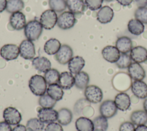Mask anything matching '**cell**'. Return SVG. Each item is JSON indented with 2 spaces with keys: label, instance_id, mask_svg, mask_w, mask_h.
Returning a JSON list of instances; mask_svg holds the SVG:
<instances>
[{
  "label": "cell",
  "instance_id": "cell-1",
  "mask_svg": "<svg viewBox=\"0 0 147 131\" xmlns=\"http://www.w3.org/2000/svg\"><path fill=\"white\" fill-rule=\"evenodd\" d=\"M29 87L34 95L40 97L47 92V83L44 76L36 74L30 78Z\"/></svg>",
  "mask_w": 147,
  "mask_h": 131
},
{
  "label": "cell",
  "instance_id": "cell-2",
  "mask_svg": "<svg viewBox=\"0 0 147 131\" xmlns=\"http://www.w3.org/2000/svg\"><path fill=\"white\" fill-rule=\"evenodd\" d=\"M43 27L40 22L37 20L29 21L24 28V34L28 40L30 41L37 40L41 36Z\"/></svg>",
  "mask_w": 147,
  "mask_h": 131
},
{
  "label": "cell",
  "instance_id": "cell-3",
  "mask_svg": "<svg viewBox=\"0 0 147 131\" xmlns=\"http://www.w3.org/2000/svg\"><path fill=\"white\" fill-rule=\"evenodd\" d=\"M84 97L86 99L92 103H100L103 97L102 90L96 85H88L84 89Z\"/></svg>",
  "mask_w": 147,
  "mask_h": 131
},
{
  "label": "cell",
  "instance_id": "cell-4",
  "mask_svg": "<svg viewBox=\"0 0 147 131\" xmlns=\"http://www.w3.org/2000/svg\"><path fill=\"white\" fill-rule=\"evenodd\" d=\"M57 14L52 9L47 10L41 14L40 22L45 29H52L57 24Z\"/></svg>",
  "mask_w": 147,
  "mask_h": 131
},
{
  "label": "cell",
  "instance_id": "cell-5",
  "mask_svg": "<svg viewBox=\"0 0 147 131\" xmlns=\"http://www.w3.org/2000/svg\"><path fill=\"white\" fill-rule=\"evenodd\" d=\"M76 21L75 14L69 11L62 13L57 18V26L61 29L67 30L72 28Z\"/></svg>",
  "mask_w": 147,
  "mask_h": 131
},
{
  "label": "cell",
  "instance_id": "cell-6",
  "mask_svg": "<svg viewBox=\"0 0 147 131\" xmlns=\"http://www.w3.org/2000/svg\"><path fill=\"white\" fill-rule=\"evenodd\" d=\"M3 117L5 122L10 125H17L22 120L21 113L14 107H7L3 112Z\"/></svg>",
  "mask_w": 147,
  "mask_h": 131
},
{
  "label": "cell",
  "instance_id": "cell-7",
  "mask_svg": "<svg viewBox=\"0 0 147 131\" xmlns=\"http://www.w3.org/2000/svg\"><path fill=\"white\" fill-rule=\"evenodd\" d=\"M20 55L24 59L31 60L36 55L35 47L33 43L29 40H23L19 46Z\"/></svg>",
  "mask_w": 147,
  "mask_h": 131
},
{
  "label": "cell",
  "instance_id": "cell-8",
  "mask_svg": "<svg viewBox=\"0 0 147 131\" xmlns=\"http://www.w3.org/2000/svg\"><path fill=\"white\" fill-rule=\"evenodd\" d=\"M0 55L2 58L7 61L15 60L20 55L19 47L16 44H5L1 48Z\"/></svg>",
  "mask_w": 147,
  "mask_h": 131
},
{
  "label": "cell",
  "instance_id": "cell-9",
  "mask_svg": "<svg viewBox=\"0 0 147 131\" xmlns=\"http://www.w3.org/2000/svg\"><path fill=\"white\" fill-rule=\"evenodd\" d=\"M73 51L70 46L63 44L61 46L59 51L55 55L56 60L60 64L65 65L72 58Z\"/></svg>",
  "mask_w": 147,
  "mask_h": 131
},
{
  "label": "cell",
  "instance_id": "cell-10",
  "mask_svg": "<svg viewBox=\"0 0 147 131\" xmlns=\"http://www.w3.org/2000/svg\"><path fill=\"white\" fill-rule=\"evenodd\" d=\"M117 111L118 109L114 101L110 99L103 101L99 107L100 115L107 119L113 117L117 114Z\"/></svg>",
  "mask_w": 147,
  "mask_h": 131
},
{
  "label": "cell",
  "instance_id": "cell-11",
  "mask_svg": "<svg viewBox=\"0 0 147 131\" xmlns=\"http://www.w3.org/2000/svg\"><path fill=\"white\" fill-rule=\"evenodd\" d=\"M38 118L44 124H49L57 120L58 111L53 108H41L38 111Z\"/></svg>",
  "mask_w": 147,
  "mask_h": 131
},
{
  "label": "cell",
  "instance_id": "cell-12",
  "mask_svg": "<svg viewBox=\"0 0 147 131\" xmlns=\"http://www.w3.org/2000/svg\"><path fill=\"white\" fill-rule=\"evenodd\" d=\"M103 59L111 63H115L120 57L121 53L115 46L107 45L102 50Z\"/></svg>",
  "mask_w": 147,
  "mask_h": 131
},
{
  "label": "cell",
  "instance_id": "cell-13",
  "mask_svg": "<svg viewBox=\"0 0 147 131\" xmlns=\"http://www.w3.org/2000/svg\"><path fill=\"white\" fill-rule=\"evenodd\" d=\"M127 71L130 78L134 80H142L146 76L145 70L138 63H131L127 68Z\"/></svg>",
  "mask_w": 147,
  "mask_h": 131
},
{
  "label": "cell",
  "instance_id": "cell-14",
  "mask_svg": "<svg viewBox=\"0 0 147 131\" xmlns=\"http://www.w3.org/2000/svg\"><path fill=\"white\" fill-rule=\"evenodd\" d=\"M9 22L11 26L17 30L24 29L27 24L25 16L21 11L12 13L10 17Z\"/></svg>",
  "mask_w": 147,
  "mask_h": 131
},
{
  "label": "cell",
  "instance_id": "cell-15",
  "mask_svg": "<svg viewBox=\"0 0 147 131\" xmlns=\"http://www.w3.org/2000/svg\"><path fill=\"white\" fill-rule=\"evenodd\" d=\"M133 94L139 99L147 98V84L143 80H134L131 84Z\"/></svg>",
  "mask_w": 147,
  "mask_h": 131
},
{
  "label": "cell",
  "instance_id": "cell-16",
  "mask_svg": "<svg viewBox=\"0 0 147 131\" xmlns=\"http://www.w3.org/2000/svg\"><path fill=\"white\" fill-rule=\"evenodd\" d=\"M114 101L118 110L122 111L127 110L131 105V100L129 95L124 92L117 94Z\"/></svg>",
  "mask_w": 147,
  "mask_h": 131
},
{
  "label": "cell",
  "instance_id": "cell-17",
  "mask_svg": "<svg viewBox=\"0 0 147 131\" xmlns=\"http://www.w3.org/2000/svg\"><path fill=\"white\" fill-rule=\"evenodd\" d=\"M130 52L131 59L134 62L140 64L147 60V49L142 46L133 47Z\"/></svg>",
  "mask_w": 147,
  "mask_h": 131
},
{
  "label": "cell",
  "instance_id": "cell-18",
  "mask_svg": "<svg viewBox=\"0 0 147 131\" xmlns=\"http://www.w3.org/2000/svg\"><path fill=\"white\" fill-rule=\"evenodd\" d=\"M114 17V11L109 6L102 7L97 13L96 19L101 24L110 22Z\"/></svg>",
  "mask_w": 147,
  "mask_h": 131
},
{
  "label": "cell",
  "instance_id": "cell-19",
  "mask_svg": "<svg viewBox=\"0 0 147 131\" xmlns=\"http://www.w3.org/2000/svg\"><path fill=\"white\" fill-rule=\"evenodd\" d=\"M115 47L121 53H127L133 48L132 41L127 36H121L115 42Z\"/></svg>",
  "mask_w": 147,
  "mask_h": 131
},
{
  "label": "cell",
  "instance_id": "cell-20",
  "mask_svg": "<svg viewBox=\"0 0 147 131\" xmlns=\"http://www.w3.org/2000/svg\"><path fill=\"white\" fill-rule=\"evenodd\" d=\"M33 67L41 72H45L51 69V63L49 59L43 56L34 57L32 61Z\"/></svg>",
  "mask_w": 147,
  "mask_h": 131
},
{
  "label": "cell",
  "instance_id": "cell-21",
  "mask_svg": "<svg viewBox=\"0 0 147 131\" xmlns=\"http://www.w3.org/2000/svg\"><path fill=\"white\" fill-rule=\"evenodd\" d=\"M58 84L63 89L69 90L75 85V78L70 72H63L60 75Z\"/></svg>",
  "mask_w": 147,
  "mask_h": 131
},
{
  "label": "cell",
  "instance_id": "cell-22",
  "mask_svg": "<svg viewBox=\"0 0 147 131\" xmlns=\"http://www.w3.org/2000/svg\"><path fill=\"white\" fill-rule=\"evenodd\" d=\"M84 66L85 60L80 56L72 57L68 63V68L69 72L74 74H76L82 71Z\"/></svg>",
  "mask_w": 147,
  "mask_h": 131
},
{
  "label": "cell",
  "instance_id": "cell-23",
  "mask_svg": "<svg viewBox=\"0 0 147 131\" xmlns=\"http://www.w3.org/2000/svg\"><path fill=\"white\" fill-rule=\"evenodd\" d=\"M75 127L78 131H94L93 122L86 117H79L75 121Z\"/></svg>",
  "mask_w": 147,
  "mask_h": 131
},
{
  "label": "cell",
  "instance_id": "cell-24",
  "mask_svg": "<svg viewBox=\"0 0 147 131\" xmlns=\"http://www.w3.org/2000/svg\"><path fill=\"white\" fill-rule=\"evenodd\" d=\"M66 3L69 11L74 14L83 13L86 6L83 0H67Z\"/></svg>",
  "mask_w": 147,
  "mask_h": 131
},
{
  "label": "cell",
  "instance_id": "cell-25",
  "mask_svg": "<svg viewBox=\"0 0 147 131\" xmlns=\"http://www.w3.org/2000/svg\"><path fill=\"white\" fill-rule=\"evenodd\" d=\"M61 46V43L57 39L52 38L47 40L45 43L44 51L49 55H55L59 51Z\"/></svg>",
  "mask_w": 147,
  "mask_h": 131
},
{
  "label": "cell",
  "instance_id": "cell-26",
  "mask_svg": "<svg viewBox=\"0 0 147 131\" xmlns=\"http://www.w3.org/2000/svg\"><path fill=\"white\" fill-rule=\"evenodd\" d=\"M145 26L143 23L136 18L131 19L127 24V29L129 32L135 36L141 34L144 31Z\"/></svg>",
  "mask_w": 147,
  "mask_h": 131
},
{
  "label": "cell",
  "instance_id": "cell-27",
  "mask_svg": "<svg viewBox=\"0 0 147 131\" xmlns=\"http://www.w3.org/2000/svg\"><path fill=\"white\" fill-rule=\"evenodd\" d=\"M75 85L76 88L80 90H83L88 86L90 82V77L88 74L84 71H80L75 74Z\"/></svg>",
  "mask_w": 147,
  "mask_h": 131
},
{
  "label": "cell",
  "instance_id": "cell-28",
  "mask_svg": "<svg viewBox=\"0 0 147 131\" xmlns=\"http://www.w3.org/2000/svg\"><path fill=\"white\" fill-rule=\"evenodd\" d=\"M47 93L56 101L62 99L64 95L63 90L58 83L49 84L47 87Z\"/></svg>",
  "mask_w": 147,
  "mask_h": 131
},
{
  "label": "cell",
  "instance_id": "cell-29",
  "mask_svg": "<svg viewBox=\"0 0 147 131\" xmlns=\"http://www.w3.org/2000/svg\"><path fill=\"white\" fill-rule=\"evenodd\" d=\"M72 111L67 108H61L58 111L57 121L63 126H67L69 124L72 120Z\"/></svg>",
  "mask_w": 147,
  "mask_h": 131
},
{
  "label": "cell",
  "instance_id": "cell-30",
  "mask_svg": "<svg viewBox=\"0 0 147 131\" xmlns=\"http://www.w3.org/2000/svg\"><path fill=\"white\" fill-rule=\"evenodd\" d=\"M130 120L137 126L145 125L147 124V113L142 110L134 111L130 115Z\"/></svg>",
  "mask_w": 147,
  "mask_h": 131
},
{
  "label": "cell",
  "instance_id": "cell-31",
  "mask_svg": "<svg viewBox=\"0 0 147 131\" xmlns=\"http://www.w3.org/2000/svg\"><path fill=\"white\" fill-rule=\"evenodd\" d=\"M44 126V123L37 118L29 119L26 125L27 131H42Z\"/></svg>",
  "mask_w": 147,
  "mask_h": 131
},
{
  "label": "cell",
  "instance_id": "cell-32",
  "mask_svg": "<svg viewBox=\"0 0 147 131\" xmlns=\"http://www.w3.org/2000/svg\"><path fill=\"white\" fill-rule=\"evenodd\" d=\"M24 7L22 0H7L6 10L8 13H13L20 11Z\"/></svg>",
  "mask_w": 147,
  "mask_h": 131
},
{
  "label": "cell",
  "instance_id": "cell-33",
  "mask_svg": "<svg viewBox=\"0 0 147 131\" xmlns=\"http://www.w3.org/2000/svg\"><path fill=\"white\" fill-rule=\"evenodd\" d=\"M60 73L59 72L55 69V68H51L44 72V78L47 84H52L58 83L59 78H60Z\"/></svg>",
  "mask_w": 147,
  "mask_h": 131
},
{
  "label": "cell",
  "instance_id": "cell-34",
  "mask_svg": "<svg viewBox=\"0 0 147 131\" xmlns=\"http://www.w3.org/2000/svg\"><path fill=\"white\" fill-rule=\"evenodd\" d=\"M94 130V131H106L109 124L107 118L102 116L101 115L95 117L93 121Z\"/></svg>",
  "mask_w": 147,
  "mask_h": 131
},
{
  "label": "cell",
  "instance_id": "cell-35",
  "mask_svg": "<svg viewBox=\"0 0 147 131\" xmlns=\"http://www.w3.org/2000/svg\"><path fill=\"white\" fill-rule=\"evenodd\" d=\"M49 7L55 12H62L67 8L65 0H48Z\"/></svg>",
  "mask_w": 147,
  "mask_h": 131
},
{
  "label": "cell",
  "instance_id": "cell-36",
  "mask_svg": "<svg viewBox=\"0 0 147 131\" xmlns=\"http://www.w3.org/2000/svg\"><path fill=\"white\" fill-rule=\"evenodd\" d=\"M56 102L48 94H45L40 96L38 99V103L42 108H53L56 105Z\"/></svg>",
  "mask_w": 147,
  "mask_h": 131
},
{
  "label": "cell",
  "instance_id": "cell-37",
  "mask_svg": "<svg viewBox=\"0 0 147 131\" xmlns=\"http://www.w3.org/2000/svg\"><path fill=\"white\" fill-rule=\"evenodd\" d=\"M131 59L127 53H121L120 57L115 63L117 66L120 69L127 68L131 64Z\"/></svg>",
  "mask_w": 147,
  "mask_h": 131
},
{
  "label": "cell",
  "instance_id": "cell-38",
  "mask_svg": "<svg viewBox=\"0 0 147 131\" xmlns=\"http://www.w3.org/2000/svg\"><path fill=\"white\" fill-rule=\"evenodd\" d=\"M134 17L143 24H147V7H138L134 12Z\"/></svg>",
  "mask_w": 147,
  "mask_h": 131
},
{
  "label": "cell",
  "instance_id": "cell-39",
  "mask_svg": "<svg viewBox=\"0 0 147 131\" xmlns=\"http://www.w3.org/2000/svg\"><path fill=\"white\" fill-rule=\"evenodd\" d=\"M103 0H85L86 6L91 10H99L102 7Z\"/></svg>",
  "mask_w": 147,
  "mask_h": 131
},
{
  "label": "cell",
  "instance_id": "cell-40",
  "mask_svg": "<svg viewBox=\"0 0 147 131\" xmlns=\"http://www.w3.org/2000/svg\"><path fill=\"white\" fill-rule=\"evenodd\" d=\"M45 131H64L62 125L57 122H51L48 124L45 128Z\"/></svg>",
  "mask_w": 147,
  "mask_h": 131
},
{
  "label": "cell",
  "instance_id": "cell-41",
  "mask_svg": "<svg viewBox=\"0 0 147 131\" xmlns=\"http://www.w3.org/2000/svg\"><path fill=\"white\" fill-rule=\"evenodd\" d=\"M134 125L129 121L122 122L119 128V131H135Z\"/></svg>",
  "mask_w": 147,
  "mask_h": 131
},
{
  "label": "cell",
  "instance_id": "cell-42",
  "mask_svg": "<svg viewBox=\"0 0 147 131\" xmlns=\"http://www.w3.org/2000/svg\"><path fill=\"white\" fill-rule=\"evenodd\" d=\"M0 131H12L11 127L6 122L1 121L0 122Z\"/></svg>",
  "mask_w": 147,
  "mask_h": 131
},
{
  "label": "cell",
  "instance_id": "cell-43",
  "mask_svg": "<svg viewBox=\"0 0 147 131\" xmlns=\"http://www.w3.org/2000/svg\"><path fill=\"white\" fill-rule=\"evenodd\" d=\"M138 7H144L147 6V0H134Z\"/></svg>",
  "mask_w": 147,
  "mask_h": 131
},
{
  "label": "cell",
  "instance_id": "cell-44",
  "mask_svg": "<svg viewBox=\"0 0 147 131\" xmlns=\"http://www.w3.org/2000/svg\"><path fill=\"white\" fill-rule=\"evenodd\" d=\"M12 131H27V129L24 125L18 124L12 129Z\"/></svg>",
  "mask_w": 147,
  "mask_h": 131
},
{
  "label": "cell",
  "instance_id": "cell-45",
  "mask_svg": "<svg viewBox=\"0 0 147 131\" xmlns=\"http://www.w3.org/2000/svg\"><path fill=\"white\" fill-rule=\"evenodd\" d=\"M133 0H117V1L121 5L123 6H127L130 5Z\"/></svg>",
  "mask_w": 147,
  "mask_h": 131
},
{
  "label": "cell",
  "instance_id": "cell-46",
  "mask_svg": "<svg viewBox=\"0 0 147 131\" xmlns=\"http://www.w3.org/2000/svg\"><path fill=\"white\" fill-rule=\"evenodd\" d=\"M7 0H0V13L4 11L6 8Z\"/></svg>",
  "mask_w": 147,
  "mask_h": 131
},
{
  "label": "cell",
  "instance_id": "cell-47",
  "mask_svg": "<svg viewBox=\"0 0 147 131\" xmlns=\"http://www.w3.org/2000/svg\"><path fill=\"white\" fill-rule=\"evenodd\" d=\"M135 131H147V126L145 125L137 126L135 129Z\"/></svg>",
  "mask_w": 147,
  "mask_h": 131
},
{
  "label": "cell",
  "instance_id": "cell-48",
  "mask_svg": "<svg viewBox=\"0 0 147 131\" xmlns=\"http://www.w3.org/2000/svg\"><path fill=\"white\" fill-rule=\"evenodd\" d=\"M143 108H144V110L147 113V98L145 99L143 102Z\"/></svg>",
  "mask_w": 147,
  "mask_h": 131
},
{
  "label": "cell",
  "instance_id": "cell-49",
  "mask_svg": "<svg viewBox=\"0 0 147 131\" xmlns=\"http://www.w3.org/2000/svg\"><path fill=\"white\" fill-rule=\"evenodd\" d=\"M103 1H106V2H111V1H113V0H103Z\"/></svg>",
  "mask_w": 147,
  "mask_h": 131
}]
</instances>
